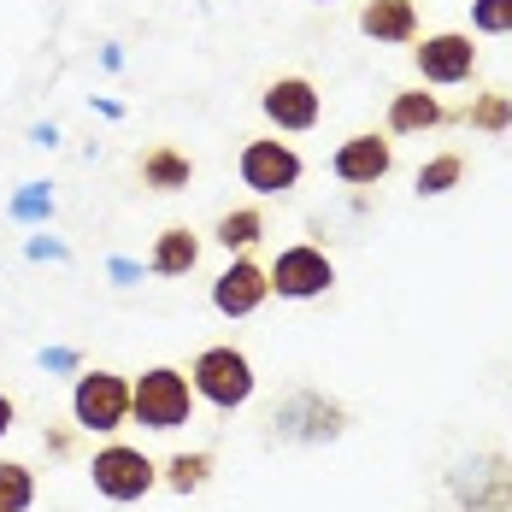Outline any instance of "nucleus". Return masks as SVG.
<instances>
[{
    "mask_svg": "<svg viewBox=\"0 0 512 512\" xmlns=\"http://www.w3.org/2000/svg\"><path fill=\"white\" fill-rule=\"evenodd\" d=\"M342 436H348V407L330 389H312V383L277 395L271 412H265V442H277V448H330Z\"/></svg>",
    "mask_w": 512,
    "mask_h": 512,
    "instance_id": "nucleus-1",
    "label": "nucleus"
},
{
    "mask_svg": "<svg viewBox=\"0 0 512 512\" xmlns=\"http://www.w3.org/2000/svg\"><path fill=\"white\" fill-rule=\"evenodd\" d=\"M195 418V383L183 365H148L142 377H130V424L171 436Z\"/></svg>",
    "mask_w": 512,
    "mask_h": 512,
    "instance_id": "nucleus-2",
    "label": "nucleus"
},
{
    "mask_svg": "<svg viewBox=\"0 0 512 512\" xmlns=\"http://www.w3.org/2000/svg\"><path fill=\"white\" fill-rule=\"evenodd\" d=\"M189 383H195V401H206L212 412H242L254 401L259 377H254V359L242 354L236 342H212L195 354L189 365Z\"/></svg>",
    "mask_w": 512,
    "mask_h": 512,
    "instance_id": "nucleus-3",
    "label": "nucleus"
},
{
    "mask_svg": "<svg viewBox=\"0 0 512 512\" xmlns=\"http://www.w3.org/2000/svg\"><path fill=\"white\" fill-rule=\"evenodd\" d=\"M448 501L454 512H512V454L477 448L448 465Z\"/></svg>",
    "mask_w": 512,
    "mask_h": 512,
    "instance_id": "nucleus-4",
    "label": "nucleus"
},
{
    "mask_svg": "<svg viewBox=\"0 0 512 512\" xmlns=\"http://www.w3.org/2000/svg\"><path fill=\"white\" fill-rule=\"evenodd\" d=\"M71 424L83 436H118L130 424V377L106 365H83L71 383Z\"/></svg>",
    "mask_w": 512,
    "mask_h": 512,
    "instance_id": "nucleus-5",
    "label": "nucleus"
},
{
    "mask_svg": "<svg viewBox=\"0 0 512 512\" xmlns=\"http://www.w3.org/2000/svg\"><path fill=\"white\" fill-rule=\"evenodd\" d=\"M89 483H95V495L112 501V507H136V501H148L159 489V460H148L130 442H106V448H95V460H89Z\"/></svg>",
    "mask_w": 512,
    "mask_h": 512,
    "instance_id": "nucleus-6",
    "label": "nucleus"
},
{
    "mask_svg": "<svg viewBox=\"0 0 512 512\" xmlns=\"http://www.w3.org/2000/svg\"><path fill=\"white\" fill-rule=\"evenodd\" d=\"M236 171H242V189H254L259 201H271V195H289V189H301V177H307V159H301V148H295V142H283V136L271 130V136L242 142Z\"/></svg>",
    "mask_w": 512,
    "mask_h": 512,
    "instance_id": "nucleus-7",
    "label": "nucleus"
},
{
    "mask_svg": "<svg viewBox=\"0 0 512 512\" xmlns=\"http://www.w3.org/2000/svg\"><path fill=\"white\" fill-rule=\"evenodd\" d=\"M259 112H265V124L277 136H307V130H318V118H324V95H318L312 77L283 71V77H271L259 89Z\"/></svg>",
    "mask_w": 512,
    "mask_h": 512,
    "instance_id": "nucleus-8",
    "label": "nucleus"
},
{
    "mask_svg": "<svg viewBox=\"0 0 512 512\" xmlns=\"http://www.w3.org/2000/svg\"><path fill=\"white\" fill-rule=\"evenodd\" d=\"M265 277H271V295L277 301H318V295L336 289V265H330L324 248H312V242H289L283 254L265 265Z\"/></svg>",
    "mask_w": 512,
    "mask_h": 512,
    "instance_id": "nucleus-9",
    "label": "nucleus"
},
{
    "mask_svg": "<svg viewBox=\"0 0 512 512\" xmlns=\"http://www.w3.org/2000/svg\"><path fill=\"white\" fill-rule=\"evenodd\" d=\"M412 65H418V83L424 89H460L477 71V48L465 30H436V36H418L412 42Z\"/></svg>",
    "mask_w": 512,
    "mask_h": 512,
    "instance_id": "nucleus-10",
    "label": "nucleus"
},
{
    "mask_svg": "<svg viewBox=\"0 0 512 512\" xmlns=\"http://www.w3.org/2000/svg\"><path fill=\"white\" fill-rule=\"evenodd\" d=\"M389 171H395V136L389 130H359L330 154V177L348 189H377Z\"/></svg>",
    "mask_w": 512,
    "mask_h": 512,
    "instance_id": "nucleus-11",
    "label": "nucleus"
},
{
    "mask_svg": "<svg viewBox=\"0 0 512 512\" xmlns=\"http://www.w3.org/2000/svg\"><path fill=\"white\" fill-rule=\"evenodd\" d=\"M271 301V277L254 254H230V265L212 277V312L218 318H254Z\"/></svg>",
    "mask_w": 512,
    "mask_h": 512,
    "instance_id": "nucleus-12",
    "label": "nucleus"
},
{
    "mask_svg": "<svg viewBox=\"0 0 512 512\" xmlns=\"http://www.w3.org/2000/svg\"><path fill=\"white\" fill-rule=\"evenodd\" d=\"M359 36H371L377 48H412L424 36L418 0H365L359 6Z\"/></svg>",
    "mask_w": 512,
    "mask_h": 512,
    "instance_id": "nucleus-13",
    "label": "nucleus"
},
{
    "mask_svg": "<svg viewBox=\"0 0 512 512\" xmlns=\"http://www.w3.org/2000/svg\"><path fill=\"white\" fill-rule=\"evenodd\" d=\"M442 124H448V106L436 101L424 83L389 95V118H383V130H389V136H424V130H442Z\"/></svg>",
    "mask_w": 512,
    "mask_h": 512,
    "instance_id": "nucleus-14",
    "label": "nucleus"
},
{
    "mask_svg": "<svg viewBox=\"0 0 512 512\" xmlns=\"http://www.w3.org/2000/svg\"><path fill=\"white\" fill-rule=\"evenodd\" d=\"M201 230H189V224H165L154 236V248H148V277H189L195 265H201Z\"/></svg>",
    "mask_w": 512,
    "mask_h": 512,
    "instance_id": "nucleus-15",
    "label": "nucleus"
},
{
    "mask_svg": "<svg viewBox=\"0 0 512 512\" xmlns=\"http://www.w3.org/2000/svg\"><path fill=\"white\" fill-rule=\"evenodd\" d=\"M195 183V159L183 154L177 142H154L148 154H142V189H154V195H183Z\"/></svg>",
    "mask_w": 512,
    "mask_h": 512,
    "instance_id": "nucleus-16",
    "label": "nucleus"
},
{
    "mask_svg": "<svg viewBox=\"0 0 512 512\" xmlns=\"http://www.w3.org/2000/svg\"><path fill=\"white\" fill-rule=\"evenodd\" d=\"M448 118H460L465 130H477V136H507L512 130V89H483V95H471Z\"/></svg>",
    "mask_w": 512,
    "mask_h": 512,
    "instance_id": "nucleus-17",
    "label": "nucleus"
},
{
    "mask_svg": "<svg viewBox=\"0 0 512 512\" xmlns=\"http://www.w3.org/2000/svg\"><path fill=\"white\" fill-rule=\"evenodd\" d=\"M259 236H265V212H259V206H230V212H218V224H212V242H218L224 254H254Z\"/></svg>",
    "mask_w": 512,
    "mask_h": 512,
    "instance_id": "nucleus-18",
    "label": "nucleus"
},
{
    "mask_svg": "<svg viewBox=\"0 0 512 512\" xmlns=\"http://www.w3.org/2000/svg\"><path fill=\"white\" fill-rule=\"evenodd\" d=\"M212 454L206 448H195V454H171V460L159 465V483L171 489V495H195V489H206L212 483Z\"/></svg>",
    "mask_w": 512,
    "mask_h": 512,
    "instance_id": "nucleus-19",
    "label": "nucleus"
},
{
    "mask_svg": "<svg viewBox=\"0 0 512 512\" xmlns=\"http://www.w3.org/2000/svg\"><path fill=\"white\" fill-rule=\"evenodd\" d=\"M465 183V154H430L418 165V177H412V189L430 201V195H448V189H460Z\"/></svg>",
    "mask_w": 512,
    "mask_h": 512,
    "instance_id": "nucleus-20",
    "label": "nucleus"
},
{
    "mask_svg": "<svg viewBox=\"0 0 512 512\" xmlns=\"http://www.w3.org/2000/svg\"><path fill=\"white\" fill-rule=\"evenodd\" d=\"M36 507V471L24 460H0V512H30Z\"/></svg>",
    "mask_w": 512,
    "mask_h": 512,
    "instance_id": "nucleus-21",
    "label": "nucleus"
},
{
    "mask_svg": "<svg viewBox=\"0 0 512 512\" xmlns=\"http://www.w3.org/2000/svg\"><path fill=\"white\" fill-rule=\"evenodd\" d=\"M6 218H12V224H48L53 218V189L48 183H24V189L6 201Z\"/></svg>",
    "mask_w": 512,
    "mask_h": 512,
    "instance_id": "nucleus-22",
    "label": "nucleus"
},
{
    "mask_svg": "<svg viewBox=\"0 0 512 512\" xmlns=\"http://www.w3.org/2000/svg\"><path fill=\"white\" fill-rule=\"evenodd\" d=\"M471 30L477 36H512V0H471Z\"/></svg>",
    "mask_w": 512,
    "mask_h": 512,
    "instance_id": "nucleus-23",
    "label": "nucleus"
},
{
    "mask_svg": "<svg viewBox=\"0 0 512 512\" xmlns=\"http://www.w3.org/2000/svg\"><path fill=\"white\" fill-rule=\"evenodd\" d=\"M77 436H83L77 424H48V430H42V448H48L53 460H71V454H77Z\"/></svg>",
    "mask_w": 512,
    "mask_h": 512,
    "instance_id": "nucleus-24",
    "label": "nucleus"
},
{
    "mask_svg": "<svg viewBox=\"0 0 512 512\" xmlns=\"http://www.w3.org/2000/svg\"><path fill=\"white\" fill-rule=\"evenodd\" d=\"M36 365H42V371H53V377H77V371H83V354H77V348H42V354H36Z\"/></svg>",
    "mask_w": 512,
    "mask_h": 512,
    "instance_id": "nucleus-25",
    "label": "nucleus"
},
{
    "mask_svg": "<svg viewBox=\"0 0 512 512\" xmlns=\"http://www.w3.org/2000/svg\"><path fill=\"white\" fill-rule=\"evenodd\" d=\"M24 259H71V248H65L59 236L42 230V236H30V242H24Z\"/></svg>",
    "mask_w": 512,
    "mask_h": 512,
    "instance_id": "nucleus-26",
    "label": "nucleus"
},
{
    "mask_svg": "<svg viewBox=\"0 0 512 512\" xmlns=\"http://www.w3.org/2000/svg\"><path fill=\"white\" fill-rule=\"evenodd\" d=\"M106 277H112V283H118V289H130V283H142V277H148V265H136V259H106Z\"/></svg>",
    "mask_w": 512,
    "mask_h": 512,
    "instance_id": "nucleus-27",
    "label": "nucleus"
},
{
    "mask_svg": "<svg viewBox=\"0 0 512 512\" xmlns=\"http://www.w3.org/2000/svg\"><path fill=\"white\" fill-rule=\"evenodd\" d=\"M12 424H18V401H12V395L0 389V442L12 436Z\"/></svg>",
    "mask_w": 512,
    "mask_h": 512,
    "instance_id": "nucleus-28",
    "label": "nucleus"
},
{
    "mask_svg": "<svg viewBox=\"0 0 512 512\" xmlns=\"http://www.w3.org/2000/svg\"><path fill=\"white\" fill-rule=\"evenodd\" d=\"M30 142H36V148H59V124H36Z\"/></svg>",
    "mask_w": 512,
    "mask_h": 512,
    "instance_id": "nucleus-29",
    "label": "nucleus"
},
{
    "mask_svg": "<svg viewBox=\"0 0 512 512\" xmlns=\"http://www.w3.org/2000/svg\"><path fill=\"white\" fill-rule=\"evenodd\" d=\"M312 6H336V0H312Z\"/></svg>",
    "mask_w": 512,
    "mask_h": 512,
    "instance_id": "nucleus-30",
    "label": "nucleus"
}]
</instances>
